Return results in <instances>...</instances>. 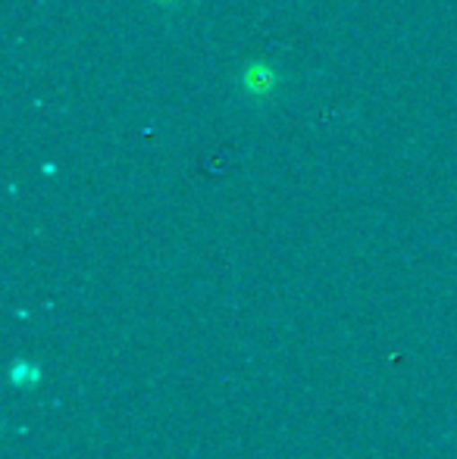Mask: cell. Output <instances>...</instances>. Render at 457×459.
<instances>
[{
	"label": "cell",
	"mask_w": 457,
	"mask_h": 459,
	"mask_svg": "<svg viewBox=\"0 0 457 459\" xmlns=\"http://www.w3.org/2000/svg\"><path fill=\"white\" fill-rule=\"evenodd\" d=\"M238 88V97L250 107H263V103H273L276 97L286 88V73L276 66L273 60H248L238 66V73L232 75Z\"/></svg>",
	"instance_id": "cell-1"
},
{
	"label": "cell",
	"mask_w": 457,
	"mask_h": 459,
	"mask_svg": "<svg viewBox=\"0 0 457 459\" xmlns=\"http://www.w3.org/2000/svg\"><path fill=\"white\" fill-rule=\"evenodd\" d=\"M25 378H31V381H38L41 378V372H38V366H31V363H16L10 368V381L16 387H22V385H29Z\"/></svg>",
	"instance_id": "cell-2"
}]
</instances>
